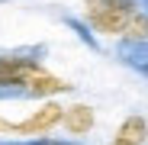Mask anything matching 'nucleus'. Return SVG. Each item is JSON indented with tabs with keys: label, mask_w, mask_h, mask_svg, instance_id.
<instances>
[{
	"label": "nucleus",
	"mask_w": 148,
	"mask_h": 145,
	"mask_svg": "<svg viewBox=\"0 0 148 145\" xmlns=\"http://www.w3.org/2000/svg\"><path fill=\"white\" fill-rule=\"evenodd\" d=\"M61 126L71 132V135H87L93 129V110L87 103H74V107H64L61 113Z\"/></svg>",
	"instance_id": "39448f33"
},
{
	"label": "nucleus",
	"mask_w": 148,
	"mask_h": 145,
	"mask_svg": "<svg viewBox=\"0 0 148 145\" xmlns=\"http://www.w3.org/2000/svg\"><path fill=\"white\" fill-rule=\"evenodd\" d=\"M16 145H77V142H48V139H39V142H16Z\"/></svg>",
	"instance_id": "6e6552de"
},
{
	"label": "nucleus",
	"mask_w": 148,
	"mask_h": 145,
	"mask_svg": "<svg viewBox=\"0 0 148 145\" xmlns=\"http://www.w3.org/2000/svg\"><path fill=\"white\" fill-rule=\"evenodd\" d=\"M42 71V61L32 55H0V97H13L26 90V84Z\"/></svg>",
	"instance_id": "f03ea898"
},
{
	"label": "nucleus",
	"mask_w": 148,
	"mask_h": 145,
	"mask_svg": "<svg viewBox=\"0 0 148 145\" xmlns=\"http://www.w3.org/2000/svg\"><path fill=\"white\" fill-rule=\"evenodd\" d=\"M145 142H148V119L145 116H126L110 145H145Z\"/></svg>",
	"instance_id": "20e7f679"
},
{
	"label": "nucleus",
	"mask_w": 148,
	"mask_h": 145,
	"mask_svg": "<svg viewBox=\"0 0 148 145\" xmlns=\"http://www.w3.org/2000/svg\"><path fill=\"white\" fill-rule=\"evenodd\" d=\"M129 61H132V65H135V68L142 71L145 78H148V42H142V45H135V55H132Z\"/></svg>",
	"instance_id": "0eeeda50"
},
{
	"label": "nucleus",
	"mask_w": 148,
	"mask_h": 145,
	"mask_svg": "<svg viewBox=\"0 0 148 145\" xmlns=\"http://www.w3.org/2000/svg\"><path fill=\"white\" fill-rule=\"evenodd\" d=\"M61 113H64V107H58L55 100H48V103H42L29 119H23V123H10V126H7V135H45V132H52V129L61 123Z\"/></svg>",
	"instance_id": "7ed1b4c3"
},
{
	"label": "nucleus",
	"mask_w": 148,
	"mask_h": 145,
	"mask_svg": "<svg viewBox=\"0 0 148 145\" xmlns=\"http://www.w3.org/2000/svg\"><path fill=\"white\" fill-rule=\"evenodd\" d=\"M122 39L126 42H132V45H142V42H148V10H135L132 13V19L126 23V29H122Z\"/></svg>",
	"instance_id": "423d86ee"
},
{
	"label": "nucleus",
	"mask_w": 148,
	"mask_h": 145,
	"mask_svg": "<svg viewBox=\"0 0 148 145\" xmlns=\"http://www.w3.org/2000/svg\"><path fill=\"white\" fill-rule=\"evenodd\" d=\"M138 10V0H87L84 16L100 36H122L126 23Z\"/></svg>",
	"instance_id": "f257e3e1"
}]
</instances>
